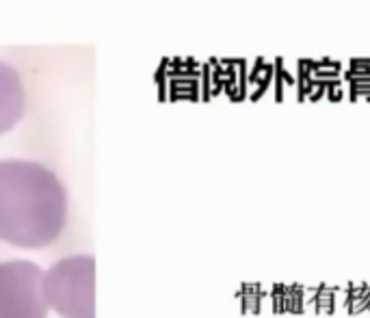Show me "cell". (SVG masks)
<instances>
[{"mask_svg":"<svg viewBox=\"0 0 370 318\" xmlns=\"http://www.w3.org/2000/svg\"><path fill=\"white\" fill-rule=\"evenodd\" d=\"M346 87H348V83H344V81L338 83V85H329L325 97L329 102H340V100H344V97H348V89Z\"/></svg>","mask_w":370,"mask_h":318,"instance_id":"52a82bcc","label":"cell"},{"mask_svg":"<svg viewBox=\"0 0 370 318\" xmlns=\"http://www.w3.org/2000/svg\"><path fill=\"white\" fill-rule=\"evenodd\" d=\"M95 260L74 255L58 260L44 275V294L50 308L63 318H93Z\"/></svg>","mask_w":370,"mask_h":318,"instance_id":"7a4b0ae2","label":"cell"},{"mask_svg":"<svg viewBox=\"0 0 370 318\" xmlns=\"http://www.w3.org/2000/svg\"><path fill=\"white\" fill-rule=\"evenodd\" d=\"M282 288H284V284H275V286H273V292H271V296H273V312H275L278 316L286 314V312H284V294H282Z\"/></svg>","mask_w":370,"mask_h":318,"instance_id":"ba28073f","label":"cell"},{"mask_svg":"<svg viewBox=\"0 0 370 318\" xmlns=\"http://www.w3.org/2000/svg\"><path fill=\"white\" fill-rule=\"evenodd\" d=\"M348 97H351L353 102H370V89L351 87V85H348Z\"/></svg>","mask_w":370,"mask_h":318,"instance_id":"30bf717a","label":"cell"},{"mask_svg":"<svg viewBox=\"0 0 370 318\" xmlns=\"http://www.w3.org/2000/svg\"><path fill=\"white\" fill-rule=\"evenodd\" d=\"M325 95H327V87H325V85L312 83V87H309V91H307V97H305V100H307V102H319V100H323Z\"/></svg>","mask_w":370,"mask_h":318,"instance_id":"9c48e42d","label":"cell"},{"mask_svg":"<svg viewBox=\"0 0 370 318\" xmlns=\"http://www.w3.org/2000/svg\"><path fill=\"white\" fill-rule=\"evenodd\" d=\"M24 113V87L19 74L0 61V134L9 132Z\"/></svg>","mask_w":370,"mask_h":318,"instance_id":"277c9868","label":"cell"},{"mask_svg":"<svg viewBox=\"0 0 370 318\" xmlns=\"http://www.w3.org/2000/svg\"><path fill=\"white\" fill-rule=\"evenodd\" d=\"M67 221V193L44 165L0 161V238L37 249L54 243Z\"/></svg>","mask_w":370,"mask_h":318,"instance_id":"6da1fadb","label":"cell"},{"mask_svg":"<svg viewBox=\"0 0 370 318\" xmlns=\"http://www.w3.org/2000/svg\"><path fill=\"white\" fill-rule=\"evenodd\" d=\"M44 273L35 262H0V318H46Z\"/></svg>","mask_w":370,"mask_h":318,"instance_id":"3957f363","label":"cell"},{"mask_svg":"<svg viewBox=\"0 0 370 318\" xmlns=\"http://www.w3.org/2000/svg\"><path fill=\"white\" fill-rule=\"evenodd\" d=\"M338 290H340V286L321 284L319 286V294H316V301H314V314H319V316L336 314V292Z\"/></svg>","mask_w":370,"mask_h":318,"instance_id":"8992f818","label":"cell"},{"mask_svg":"<svg viewBox=\"0 0 370 318\" xmlns=\"http://www.w3.org/2000/svg\"><path fill=\"white\" fill-rule=\"evenodd\" d=\"M303 290H305L303 284H288V286L284 284L282 294H284V312H286V314H295V316L305 314V308H303Z\"/></svg>","mask_w":370,"mask_h":318,"instance_id":"5b68a950","label":"cell"}]
</instances>
